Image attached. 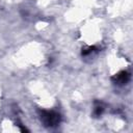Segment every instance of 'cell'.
<instances>
[{"label":"cell","instance_id":"7a4b0ae2","mask_svg":"<svg viewBox=\"0 0 133 133\" xmlns=\"http://www.w3.org/2000/svg\"><path fill=\"white\" fill-rule=\"evenodd\" d=\"M112 82L116 85H124L127 84L130 80V73H128L127 71H121L119 73L115 74L112 78H111Z\"/></svg>","mask_w":133,"mask_h":133},{"label":"cell","instance_id":"277c9868","mask_svg":"<svg viewBox=\"0 0 133 133\" xmlns=\"http://www.w3.org/2000/svg\"><path fill=\"white\" fill-rule=\"evenodd\" d=\"M103 111H104V108H103V106L102 105H96L95 106V110H94V115L96 116V117H98V116H100L102 113H103Z\"/></svg>","mask_w":133,"mask_h":133},{"label":"cell","instance_id":"6da1fadb","mask_svg":"<svg viewBox=\"0 0 133 133\" xmlns=\"http://www.w3.org/2000/svg\"><path fill=\"white\" fill-rule=\"evenodd\" d=\"M38 114L42 124L48 128L58 126L61 121V115L54 110H39Z\"/></svg>","mask_w":133,"mask_h":133},{"label":"cell","instance_id":"3957f363","mask_svg":"<svg viewBox=\"0 0 133 133\" xmlns=\"http://www.w3.org/2000/svg\"><path fill=\"white\" fill-rule=\"evenodd\" d=\"M95 51H98V48L96 46H91V47H87V48H83L82 51H81V54L83 56H87L91 53H94Z\"/></svg>","mask_w":133,"mask_h":133}]
</instances>
